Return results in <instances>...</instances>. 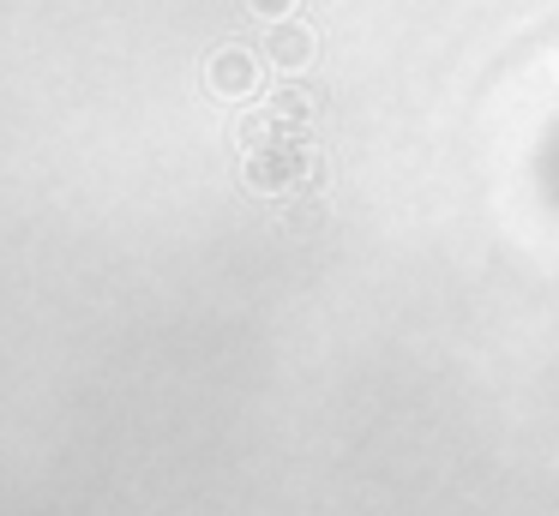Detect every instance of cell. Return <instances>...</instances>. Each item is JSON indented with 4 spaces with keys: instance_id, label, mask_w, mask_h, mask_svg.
<instances>
[{
    "instance_id": "obj_1",
    "label": "cell",
    "mask_w": 559,
    "mask_h": 516,
    "mask_svg": "<svg viewBox=\"0 0 559 516\" xmlns=\"http://www.w3.org/2000/svg\"><path fill=\"white\" fill-rule=\"evenodd\" d=\"M271 60H277V67H307V60H313V36H307L301 24H277V31H271Z\"/></svg>"
},
{
    "instance_id": "obj_2",
    "label": "cell",
    "mask_w": 559,
    "mask_h": 516,
    "mask_svg": "<svg viewBox=\"0 0 559 516\" xmlns=\"http://www.w3.org/2000/svg\"><path fill=\"white\" fill-rule=\"evenodd\" d=\"M211 84H217V91H229V96H241L247 84H253V67H247V55H223L217 67H211Z\"/></svg>"
},
{
    "instance_id": "obj_3",
    "label": "cell",
    "mask_w": 559,
    "mask_h": 516,
    "mask_svg": "<svg viewBox=\"0 0 559 516\" xmlns=\"http://www.w3.org/2000/svg\"><path fill=\"white\" fill-rule=\"evenodd\" d=\"M253 7H259V12H271V19H277V12L289 7V0H253Z\"/></svg>"
}]
</instances>
